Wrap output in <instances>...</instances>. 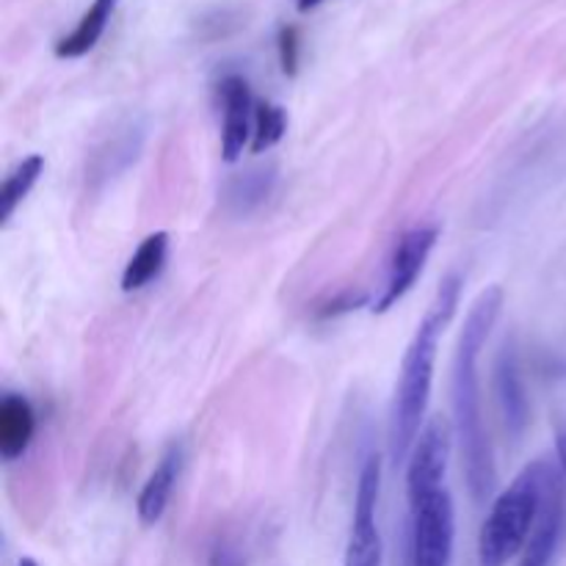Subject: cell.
<instances>
[{
	"label": "cell",
	"mask_w": 566,
	"mask_h": 566,
	"mask_svg": "<svg viewBox=\"0 0 566 566\" xmlns=\"http://www.w3.org/2000/svg\"><path fill=\"white\" fill-rule=\"evenodd\" d=\"M459 293H462V276H448L440 291H437V298L429 307V313H426V318L420 321L412 343L407 346V354H403L396 401H392L390 415V453L396 464L407 462L420 437V423H423L431 396V381H434L440 335L446 332L453 313H457Z\"/></svg>",
	"instance_id": "2"
},
{
	"label": "cell",
	"mask_w": 566,
	"mask_h": 566,
	"mask_svg": "<svg viewBox=\"0 0 566 566\" xmlns=\"http://www.w3.org/2000/svg\"><path fill=\"white\" fill-rule=\"evenodd\" d=\"M437 235H440L437 227H415V230L403 232V235L398 238V247L390 260V276H387L385 293H381V298L376 302L374 313H387V310L396 307V304L412 291L418 276L423 274L426 260H429L431 249H434Z\"/></svg>",
	"instance_id": "7"
},
{
	"label": "cell",
	"mask_w": 566,
	"mask_h": 566,
	"mask_svg": "<svg viewBox=\"0 0 566 566\" xmlns=\"http://www.w3.org/2000/svg\"><path fill=\"white\" fill-rule=\"evenodd\" d=\"M210 566H247V558H243V553L238 551L235 545L221 542V545H216L213 553H210Z\"/></svg>",
	"instance_id": "20"
},
{
	"label": "cell",
	"mask_w": 566,
	"mask_h": 566,
	"mask_svg": "<svg viewBox=\"0 0 566 566\" xmlns=\"http://www.w3.org/2000/svg\"><path fill=\"white\" fill-rule=\"evenodd\" d=\"M562 528H564L562 479H558L556 470L547 464L545 495H542L539 517H536L534 531H531V539L528 545H525L523 562H520V566H551L553 556H556L558 542H562Z\"/></svg>",
	"instance_id": "8"
},
{
	"label": "cell",
	"mask_w": 566,
	"mask_h": 566,
	"mask_svg": "<svg viewBox=\"0 0 566 566\" xmlns=\"http://www.w3.org/2000/svg\"><path fill=\"white\" fill-rule=\"evenodd\" d=\"M556 451H558V459H562V468L566 473V426L558 431V437H556Z\"/></svg>",
	"instance_id": "21"
},
{
	"label": "cell",
	"mask_w": 566,
	"mask_h": 566,
	"mask_svg": "<svg viewBox=\"0 0 566 566\" xmlns=\"http://www.w3.org/2000/svg\"><path fill=\"white\" fill-rule=\"evenodd\" d=\"M33 429H36V418H33L31 403L14 392L3 396L0 401V457L6 462H14L28 451Z\"/></svg>",
	"instance_id": "12"
},
{
	"label": "cell",
	"mask_w": 566,
	"mask_h": 566,
	"mask_svg": "<svg viewBox=\"0 0 566 566\" xmlns=\"http://www.w3.org/2000/svg\"><path fill=\"white\" fill-rule=\"evenodd\" d=\"M448 459H451V434H448V426L442 423V420H431V423L420 431L418 442H415L412 453H409V503H418L423 501L426 495H431V492L442 490Z\"/></svg>",
	"instance_id": "6"
},
{
	"label": "cell",
	"mask_w": 566,
	"mask_h": 566,
	"mask_svg": "<svg viewBox=\"0 0 566 566\" xmlns=\"http://www.w3.org/2000/svg\"><path fill=\"white\" fill-rule=\"evenodd\" d=\"M321 3H324V0H296L298 11H313L315 6H321Z\"/></svg>",
	"instance_id": "22"
},
{
	"label": "cell",
	"mask_w": 566,
	"mask_h": 566,
	"mask_svg": "<svg viewBox=\"0 0 566 566\" xmlns=\"http://www.w3.org/2000/svg\"><path fill=\"white\" fill-rule=\"evenodd\" d=\"M221 105H224V133H221V153L227 164L241 158L249 142V122H252V92L241 75H227L219 86Z\"/></svg>",
	"instance_id": "9"
},
{
	"label": "cell",
	"mask_w": 566,
	"mask_h": 566,
	"mask_svg": "<svg viewBox=\"0 0 566 566\" xmlns=\"http://www.w3.org/2000/svg\"><path fill=\"white\" fill-rule=\"evenodd\" d=\"M503 307V291L497 285L486 287L470 307L464 329L457 343V357H453V415H457V437L462 448V468L468 475L470 495L479 503L495 490V462H492V448L486 440L484 418H481V396H479V357L486 346L492 326Z\"/></svg>",
	"instance_id": "1"
},
{
	"label": "cell",
	"mask_w": 566,
	"mask_h": 566,
	"mask_svg": "<svg viewBox=\"0 0 566 566\" xmlns=\"http://www.w3.org/2000/svg\"><path fill=\"white\" fill-rule=\"evenodd\" d=\"M545 462L528 464L492 503V512L479 536L481 566H509L514 556L525 551L545 495Z\"/></svg>",
	"instance_id": "3"
},
{
	"label": "cell",
	"mask_w": 566,
	"mask_h": 566,
	"mask_svg": "<svg viewBox=\"0 0 566 566\" xmlns=\"http://www.w3.org/2000/svg\"><path fill=\"white\" fill-rule=\"evenodd\" d=\"M17 566H36V562H33V558H22V562Z\"/></svg>",
	"instance_id": "23"
},
{
	"label": "cell",
	"mask_w": 566,
	"mask_h": 566,
	"mask_svg": "<svg viewBox=\"0 0 566 566\" xmlns=\"http://www.w3.org/2000/svg\"><path fill=\"white\" fill-rule=\"evenodd\" d=\"M116 3H119V0H92V6L83 11L77 25L72 28L64 39L55 42V55H59V59H81L88 50H94V44L103 36L105 25H108L111 14H114Z\"/></svg>",
	"instance_id": "13"
},
{
	"label": "cell",
	"mask_w": 566,
	"mask_h": 566,
	"mask_svg": "<svg viewBox=\"0 0 566 566\" xmlns=\"http://www.w3.org/2000/svg\"><path fill=\"white\" fill-rule=\"evenodd\" d=\"M298 28L296 25H285L280 28V36H276V50H280V64L282 72L287 77H293L298 72Z\"/></svg>",
	"instance_id": "18"
},
{
	"label": "cell",
	"mask_w": 566,
	"mask_h": 566,
	"mask_svg": "<svg viewBox=\"0 0 566 566\" xmlns=\"http://www.w3.org/2000/svg\"><path fill=\"white\" fill-rule=\"evenodd\" d=\"M412 514V566H451L457 512L448 490L431 492L423 501L409 503Z\"/></svg>",
	"instance_id": "4"
},
{
	"label": "cell",
	"mask_w": 566,
	"mask_h": 566,
	"mask_svg": "<svg viewBox=\"0 0 566 566\" xmlns=\"http://www.w3.org/2000/svg\"><path fill=\"white\" fill-rule=\"evenodd\" d=\"M271 186H274V166L243 171L227 186V205H230L232 213H249L269 199Z\"/></svg>",
	"instance_id": "15"
},
{
	"label": "cell",
	"mask_w": 566,
	"mask_h": 566,
	"mask_svg": "<svg viewBox=\"0 0 566 566\" xmlns=\"http://www.w3.org/2000/svg\"><path fill=\"white\" fill-rule=\"evenodd\" d=\"M287 130V116L280 105L274 103H258L254 108V138H252V153H265L274 147Z\"/></svg>",
	"instance_id": "17"
},
{
	"label": "cell",
	"mask_w": 566,
	"mask_h": 566,
	"mask_svg": "<svg viewBox=\"0 0 566 566\" xmlns=\"http://www.w3.org/2000/svg\"><path fill=\"white\" fill-rule=\"evenodd\" d=\"M381 462L370 457L359 473L357 501H354L352 536L346 547V566H381V536L376 525V503H379Z\"/></svg>",
	"instance_id": "5"
},
{
	"label": "cell",
	"mask_w": 566,
	"mask_h": 566,
	"mask_svg": "<svg viewBox=\"0 0 566 566\" xmlns=\"http://www.w3.org/2000/svg\"><path fill=\"white\" fill-rule=\"evenodd\" d=\"M363 304H368V293H343V296L332 298L329 304H326L324 310H321V318H332V315H340V313H352V310L363 307Z\"/></svg>",
	"instance_id": "19"
},
{
	"label": "cell",
	"mask_w": 566,
	"mask_h": 566,
	"mask_svg": "<svg viewBox=\"0 0 566 566\" xmlns=\"http://www.w3.org/2000/svg\"><path fill=\"white\" fill-rule=\"evenodd\" d=\"M42 171H44L42 155H28L25 160H20V164L11 169V175L6 177L3 182V191H0V205H3V208H0V216H3V224L14 216L17 205L31 193V188L36 186Z\"/></svg>",
	"instance_id": "16"
},
{
	"label": "cell",
	"mask_w": 566,
	"mask_h": 566,
	"mask_svg": "<svg viewBox=\"0 0 566 566\" xmlns=\"http://www.w3.org/2000/svg\"><path fill=\"white\" fill-rule=\"evenodd\" d=\"M166 252H169V235L166 232H153V235L144 238L136 254L127 260L125 274H122V291H142L147 282H153L164 269Z\"/></svg>",
	"instance_id": "14"
},
{
	"label": "cell",
	"mask_w": 566,
	"mask_h": 566,
	"mask_svg": "<svg viewBox=\"0 0 566 566\" xmlns=\"http://www.w3.org/2000/svg\"><path fill=\"white\" fill-rule=\"evenodd\" d=\"M180 462H182V448L169 446L164 457H160V462L155 464L147 484H144L142 495H138V503H136V512H138V520H142V525H147V528L164 517L171 492H175L177 475H180Z\"/></svg>",
	"instance_id": "11"
},
{
	"label": "cell",
	"mask_w": 566,
	"mask_h": 566,
	"mask_svg": "<svg viewBox=\"0 0 566 566\" xmlns=\"http://www.w3.org/2000/svg\"><path fill=\"white\" fill-rule=\"evenodd\" d=\"M495 390L509 434L520 437L528 426V396H525L523 376H520V365L512 346L501 348V357L495 365Z\"/></svg>",
	"instance_id": "10"
}]
</instances>
